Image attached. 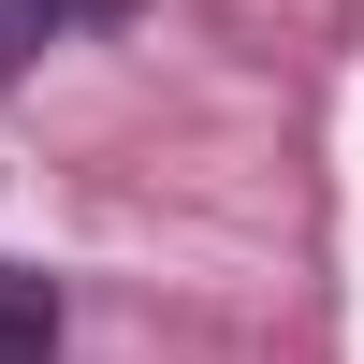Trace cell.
<instances>
[{
    "instance_id": "obj_3",
    "label": "cell",
    "mask_w": 364,
    "mask_h": 364,
    "mask_svg": "<svg viewBox=\"0 0 364 364\" xmlns=\"http://www.w3.org/2000/svg\"><path fill=\"white\" fill-rule=\"evenodd\" d=\"M44 29H102V15H132V0H29Z\"/></svg>"
},
{
    "instance_id": "obj_1",
    "label": "cell",
    "mask_w": 364,
    "mask_h": 364,
    "mask_svg": "<svg viewBox=\"0 0 364 364\" xmlns=\"http://www.w3.org/2000/svg\"><path fill=\"white\" fill-rule=\"evenodd\" d=\"M0 364H58V277L0 262Z\"/></svg>"
},
{
    "instance_id": "obj_2",
    "label": "cell",
    "mask_w": 364,
    "mask_h": 364,
    "mask_svg": "<svg viewBox=\"0 0 364 364\" xmlns=\"http://www.w3.org/2000/svg\"><path fill=\"white\" fill-rule=\"evenodd\" d=\"M29 44H44V15H29V0H0V87L29 73Z\"/></svg>"
}]
</instances>
